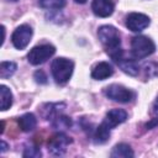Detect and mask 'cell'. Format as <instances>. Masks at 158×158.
Returning a JSON list of instances; mask_svg holds the SVG:
<instances>
[{"label": "cell", "instance_id": "8", "mask_svg": "<svg viewBox=\"0 0 158 158\" xmlns=\"http://www.w3.org/2000/svg\"><path fill=\"white\" fill-rule=\"evenodd\" d=\"M149 23V17L141 12H131L126 16V27L132 32H139L148 27Z\"/></svg>", "mask_w": 158, "mask_h": 158}, {"label": "cell", "instance_id": "6", "mask_svg": "<svg viewBox=\"0 0 158 158\" xmlns=\"http://www.w3.org/2000/svg\"><path fill=\"white\" fill-rule=\"evenodd\" d=\"M72 143V138L63 132H57L48 139V152L53 156H63L67 147Z\"/></svg>", "mask_w": 158, "mask_h": 158}, {"label": "cell", "instance_id": "28", "mask_svg": "<svg viewBox=\"0 0 158 158\" xmlns=\"http://www.w3.org/2000/svg\"><path fill=\"white\" fill-rule=\"evenodd\" d=\"M9 1H12V2H15V1H17V0H9Z\"/></svg>", "mask_w": 158, "mask_h": 158}, {"label": "cell", "instance_id": "5", "mask_svg": "<svg viewBox=\"0 0 158 158\" xmlns=\"http://www.w3.org/2000/svg\"><path fill=\"white\" fill-rule=\"evenodd\" d=\"M104 93L109 99L121 102V104L130 102L135 98V94L132 90H130L122 85H118V84H111V85L106 86Z\"/></svg>", "mask_w": 158, "mask_h": 158}, {"label": "cell", "instance_id": "10", "mask_svg": "<svg viewBox=\"0 0 158 158\" xmlns=\"http://www.w3.org/2000/svg\"><path fill=\"white\" fill-rule=\"evenodd\" d=\"M127 120V112L122 109H112L109 112H106L105 118H104V123L111 130L114 127H116L117 125L125 122Z\"/></svg>", "mask_w": 158, "mask_h": 158}, {"label": "cell", "instance_id": "20", "mask_svg": "<svg viewBox=\"0 0 158 158\" xmlns=\"http://www.w3.org/2000/svg\"><path fill=\"white\" fill-rule=\"evenodd\" d=\"M52 125H53V127H56V128H68V127H70V125H72V120H70L68 116H64L63 114H60V115H58V116L52 121Z\"/></svg>", "mask_w": 158, "mask_h": 158}, {"label": "cell", "instance_id": "19", "mask_svg": "<svg viewBox=\"0 0 158 158\" xmlns=\"http://www.w3.org/2000/svg\"><path fill=\"white\" fill-rule=\"evenodd\" d=\"M40 6L47 10H59L65 5V0H38Z\"/></svg>", "mask_w": 158, "mask_h": 158}, {"label": "cell", "instance_id": "13", "mask_svg": "<svg viewBox=\"0 0 158 158\" xmlns=\"http://www.w3.org/2000/svg\"><path fill=\"white\" fill-rule=\"evenodd\" d=\"M19 127L21 128V131L23 132H31L35 130L36 125H37V120L36 116L31 112L23 114L21 117H19Z\"/></svg>", "mask_w": 158, "mask_h": 158}, {"label": "cell", "instance_id": "7", "mask_svg": "<svg viewBox=\"0 0 158 158\" xmlns=\"http://www.w3.org/2000/svg\"><path fill=\"white\" fill-rule=\"evenodd\" d=\"M32 35H33V31H32L31 26H28L26 23L20 25L12 32L11 42H12V44L16 49H25L27 47V44L30 43V41L32 38Z\"/></svg>", "mask_w": 158, "mask_h": 158}, {"label": "cell", "instance_id": "2", "mask_svg": "<svg viewBox=\"0 0 158 158\" xmlns=\"http://www.w3.org/2000/svg\"><path fill=\"white\" fill-rule=\"evenodd\" d=\"M73 69H74V63L70 59H67L63 57H58L53 59L52 65H51L53 79L59 85L65 84L70 79L73 74Z\"/></svg>", "mask_w": 158, "mask_h": 158}, {"label": "cell", "instance_id": "21", "mask_svg": "<svg viewBox=\"0 0 158 158\" xmlns=\"http://www.w3.org/2000/svg\"><path fill=\"white\" fill-rule=\"evenodd\" d=\"M143 69H144V75L146 78H152V77H156L158 75V64L154 63V62H149V63H146L143 65Z\"/></svg>", "mask_w": 158, "mask_h": 158}, {"label": "cell", "instance_id": "14", "mask_svg": "<svg viewBox=\"0 0 158 158\" xmlns=\"http://www.w3.org/2000/svg\"><path fill=\"white\" fill-rule=\"evenodd\" d=\"M64 104H46L42 109V116L46 118V120H51L53 121L58 115H60L62 110L60 107H63Z\"/></svg>", "mask_w": 158, "mask_h": 158}, {"label": "cell", "instance_id": "11", "mask_svg": "<svg viewBox=\"0 0 158 158\" xmlns=\"http://www.w3.org/2000/svg\"><path fill=\"white\" fill-rule=\"evenodd\" d=\"M112 74H114V69L111 64H109L107 62H99L98 64L94 65L91 70V78L95 80H105Z\"/></svg>", "mask_w": 158, "mask_h": 158}, {"label": "cell", "instance_id": "26", "mask_svg": "<svg viewBox=\"0 0 158 158\" xmlns=\"http://www.w3.org/2000/svg\"><path fill=\"white\" fill-rule=\"evenodd\" d=\"M6 149H7V144H6V142H5V141H1V153H4Z\"/></svg>", "mask_w": 158, "mask_h": 158}, {"label": "cell", "instance_id": "4", "mask_svg": "<svg viewBox=\"0 0 158 158\" xmlns=\"http://www.w3.org/2000/svg\"><path fill=\"white\" fill-rule=\"evenodd\" d=\"M56 53V48L52 44H40L33 47L28 54H27V60L32 65H40L44 63L47 59H49L53 54Z\"/></svg>", "mask_w": 158, "mask_h": 158}, {"label": "cell", "instance_id": "22", "mask_svg": "<svg viewBox=\"0 0 158 158\" xmlns=\"http://www.w3.org/2000/svg\"><path fill=\"white\" fill-rule=\"evenodd\" d=\"M22 156L23 157H41V151L37 147L30 146L25 148V152L22 153Z\"/></svg>", "mask_w": 158, "mask_h": 158}, {"label": "cell", "instance_id": "23", "mask_svg": "<svg viewBox=\"0 0 158 158\" xmlns=\"http://www.w3.org/2000/svg\"><path fill=\"white\" fill-rule=\"evenodd\" d=\"M35 79H36V81L37 83H40V84H46L47 83V77H46V74H44V72L43 70H37V72H35Z\"/></svg>", "mask_w": 158, "mask_h": 158}, {"label": "cell", "instance_id": "18", "mask_svg": "<svg viewBox=\"0 0 158 158\" xmlns=\"http://www.w3.org/2000/svg\"><path fill=\"white\" fill-rule=\"evenodd\" d=\"M17 69L16 63L14 62H1L0 64V78L1 79H6L10 78Z\"/></svg>", "mask_w": 158, "mask_h": 158}, {"label": "cell", "instance_id": "1", "mask_svg": "<svg viewBox=\"0 0 158 158\" xmlns=\"http://www.w3.org/2000/svg\"><path fill=\"white\" fill-rule=\"evenodd\" d=\"M98 36H99V40L102 43L106 53L111 57V59H114L115 63L123 57V51L121 48L120 32L116 27H114L111 25L100 26L98 30Z\"/></svg>", "mask_w": 158, "mask_h": 158}, {"label": "cell", "instance_id": "27", "mask_svg": "<svg viewBox=\"0 0 158 158\" xmlns=\"http://www.w3.org/2000/svg\"><path fill=\"white\" fill-rule=\"evenodd\" d=\"M77 4H85L86 2V0H74Z\"/></svg>", "mask_w": 158, "mask_h": 158}, {"label": "cell", "instance_id": "9", "mask_svg": "<svg viewBox=\"0 0 158 158\" xmlns=\"http://www.w3.org/2000/svg\"><path fill=\"white\" fill-rule=\"evenodd\" d=\"M115 2L114 0H93L91 10L99 17H107L114 12Z\"/></svg>", "mask_w": 158, "mask_h": 158}, {"label": "cell", "instance_id": "25", "mask_svg": "<svg viewBox=\"0 0 158 158\" xmlns=\"http://www.w3.org/2000/svg\"><path fill=\"white\" fill-rule=\"evenodd\" d=\"M153 112H154L156 115H158V98L156 99V101H154V104H153Z\"/></svg>", "mask_w": 158, "mask_h": 158}, {"label": "cell", "instance_id": "24", "mask_svg": "<svg viewBox=\"0 0 158 158\" xmlns=\"http://www.w3.org/2000/svg\"><path fill=\"white\" fill-rule=\"evenodd\" d=\"M154 126H158V118H152L147 125H146V127L148 128V130H151V128H153Z\"/></svg>", "mask_w": 158, "mask_h": 158}, {"label": "cell", "instance_id": "15", "mask_svg": "<svg viewBox=\"0 0 158 158\" xmlns=\"http://www.w3.org/2000/svg\"><path fill=\"white\" fill-rule=\"evenodd\" d=\"M110 138V128L104 123L101 122L94 131V135H93V139L95 143H99V144H102L105 142H107Z\"/></svg>", "mask_w": 158, "mask_h": 158}, {"label": "cell", "instance_id": "16", "mask_svg": "<svg viewBox=\"0 0 158 158\" xmlns=\"http://www.w3.org/2000/svg\"><path fill=\"white\" fill-rule=\"evenodd\" d=\"M110 156L114 157V158H131V157L135 156V153H133L132 148L128 144H126V143H118V144H116L112 148Z\"/></svg>", "mask_w": 158, "mask_h": 158}, {"label": "cell", "instance_id": "12", "mask_svg": "<svg viewBox=\"0 0 158 158\" xmlns=\"http://www.w3.org/2000/svg\"><path fill=\"white\" fill-rule=\"evenodd\" d=\"M116 64L121 68L122 72H125L126 74L131 75V77H136L138 75V72H139V67L138 64L135 62V59H128V58H121L116 62Z\"/></svg>", "mask_w": 158, "mask_h": 158}, {"label": "cell", "instance_id": "17", "mask_svg": "<svg viewBox=\"0 0 158 158\" xmlns=\"http://www.w3.org/2000/svg\"><path fill=\"white\" fill-rule=\"evenodd\" d=\"M0 98H1V111H6L12 105V93L6 85H0Z\"/></svg>", "mask_w": 158, "mask_h": 158}, {"label": "cell", "instance_id": "3", "mask_svg": "<svg viewBox=\"0 0 158 158\" xmlns=\"http://www.w3.org/2000/svg\"><path fill=\"white\" fill-rule=\"evenodd\" d=\"M156 51L154 42L146 36H136L131 40V53L136 59H143Z\"/></svg>", "mask_w": 158, "mask_h": 158}]
</instances>
